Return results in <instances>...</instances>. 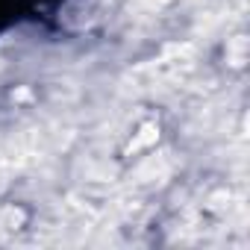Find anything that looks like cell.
<instances>
[{"mask_svg":"<svg viewBox=\"0 0 250 250\" xmlns=\"http://www.w3.org/2000/svg\"><path fill=\"white\" fill-rule=\"evenodd\" d=\"M142 133H145V136H139L136 142H130V150H139L142 145H147V142H156V127H145Z\"/></svg>","mask_w":250,"mask_h":250,"instance_id":"obj_1","label":"cell"},{"mask_svg":"<svg viewBox=\"0 0 250 250\" xmlns=\"http://www.w3.org/2000/svg\"><path fill=\"white\" fill-rule=\"evenodd\" d=\"M136 3H139V6H145V9H162L168 0H136Z\"/></svg>","mask_w":250,"mask_h":250,"instance_id":"obj_2","label":"cell"}]
</instances>
